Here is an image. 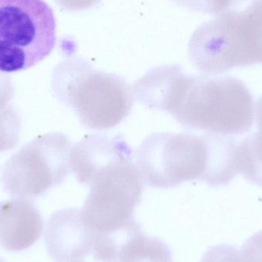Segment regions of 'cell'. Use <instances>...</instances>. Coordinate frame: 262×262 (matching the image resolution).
I'll return each instance as SVG.
<instances>
[{"mask_svg":"<svg viewBox=\"0 0 262 262\" xmlns=\"http://www.w3.org/2000/svg\"><path fill=\"white\" fill-rule=\"evenodd\" d=\"M80 262H82V261H80Z\"/></svg>","mask_w":262,"mask_h":262,"instance_id":"cell-15","label":"cell"},{"mask_svg":"<svg viewBox=\"0 0 262 262\" xmlns=\"http://www.w3.org/2000/svg\"><path fill=\"white\" fill-rule=\"evenodd\" d=\"M52 88L81 124L93 130H108L121 124L135 100L132 86L124 78L98 70L77 57L57 66Z\"/></svg>","mask_w":262,"mask_h":262,"instance_id":"cell-4","label":"cell"},{"mask_svg":"<svg viewBox=\"0 0 262 262\" xmlns=\"http://www.w3.org/2000/svg\"><path fill=\"white\" fill-rule=\"evenodd\" d=\"M256 123L258 131L262 132V96L256 104Z\"/></svg>","mask_w":262,"mask_h":262,"instance_id":"cell-13","label":"cell"},{"mask_svg":"<svg viewBox=\"0 0 262 262\" xmlns=\"http://www.w3.org/2000/svg\"><path fill=\"white\" fill-rule=\"evenodd\" d=\"M237 174L262 187V132L254 133L238 142L235 149Z\"/></svg>","mask_w":262,"mask_h":262,"instance_id":"cell-9","label":"cell"},{"mask_svg":"<svg viewBox=\"0 0 262 262\" xmlns=\"http://www.w3.org/2000/svg\"><path fill=\"white\" fill-rule=\"evenodd\" d=\"M43 222L37 208L27 200L0 202V246L11 252L25 250L41 236Z\"/></svg>","mask_w":262,"mask_h":262,"instance_id":"cell-8","label":"cell"},{"mask_svg":"<svg viewBox=\"0 0 262 262\" xmlns=\"http://www.w3.org/2000/svg\"><path fill=\"white\" fill-rule=\"evenodd\" d=\"M45 245L55 262L83 261L93 249L94 233L81 209L68 208L51 215L45 231Z\"/></svg>","mask_w":262,"mask_h":262,"instance_id":"cell-6","label":"cell"},{"mask_svg":"<svg viewBox=\"0 0 262 262\" xmlns=\"http://www.w3.org/2000/svg\"><path fill=\"white\" fill-rule=\"evenodd\" d=\"M242 262H262V231L257 232L242 247Z\"/></svg>","mask_w":262,"mask_h":262,"instance_id":"cell-11","label":"cell"},{"mask_svg":"<svg viewBox=\"0 0 262 262\" xmlns=\"http://www.w3.org/2000/svg\"><path fill=\"white\" fill-rule=\"evenodd\" d=\"M200 262H242V259L236 248L222 244L209 248Z\"/></svg>","mask_w":262,"mask_h":262,"instance_id":"cell-10","label":"cell"},{"mask_svg":"<svg viewBox=\"0 0 262 262\" xmlns=\"http://www.w3.org/2000/svg\"><path fill=\"white\" fill-rule=\"evenodd\" d=\"M100 262H173L172 251L157 237L148 236L139 223L123 229L103 243Z\"/></svg>","mask_w":262,"mask_h":262,"instance_id":"cell-7","label":"cell"},{"mask_svg":"<svg viewBox=\"0 0 262 262\" xmlns=\"http://www.w3.org/2000/svg\"><path fill=\"white\" fill-rule=\"evenodd\" d=\"M237 143L230 136L210 133H154L134 156L143 182L150 187L169 189L192 180L220 186L237 175Z\"/></svg>","mask_w":262,"mask_h":262,"instance_id":"cell-3","label":"cell"},{"mask_svg":"<svg viewBox=\"0 0 262 262\" xmlns=\"http://www.w3.org/2000/svg\"><path fill=\"white\" fill-rule=\"evenodd\" d=\"M133 92L145 107L169 114L187 128L237 136L253 124V97L232 77L189 75L179 64H165L137 80Z\"/></svg>","mask_w":262,"mask_h":262,"instance_id":"cell-1","label":"cell"},{"mask_svg":"<svg viewBox=\"0 0 262 262\" xmlns=\"http://www.w3.org/2000/svg\"><path fill=\"white\" fill-rule=\"evenodd\" d=\"M61 6L69 10L77 11L89 9L101 0H58Z\"/></svg>","mask_w":262,"mask_h":262,"instance_id":"cell-12","label":"cell"},{"mask_svg":"<svg viewBox=\"0 0 262 262\" xmlns=\"http://www.w3.org/2000/svg\"><path fill=\"white\" fill-rule=\"evenodd\" d=\"M56 21L43 0H0V72L26 70L50 55Z\"/></svg>","mask_w":262,"mask_h":262,"instance_id":"cell-5","label":"cell"},{"mask_svg":"<svg viewBox=\"0 0 262 262\" xmlns=\"http://www.w3.org/2000/svg\"><path fill=\"white\" fill-rule=\"evenodd\" d=\"M0 262H6V261H3V260H2L1 258H0Z\"/></svg>","mask_w":262,"mask_h":262,"instance_id":"cell-14","label":"cell"},{"mask_svg":"<svg viewBox=\"0 0 262 262\" xmlns=\"http://www.w3.org/2000/svg\"><path fill=\"white\" fill-rule=\"evenodd\" d=\"M134 159L120 135L90 134L72 146L71 170L79 183L90 186L81 212L94 235L110 233L136 221L143 180Z\"/></svg>","mask_w":262,"mask_h":262,"instance_id":"cell-2","label":"cell"}]
</instances>
